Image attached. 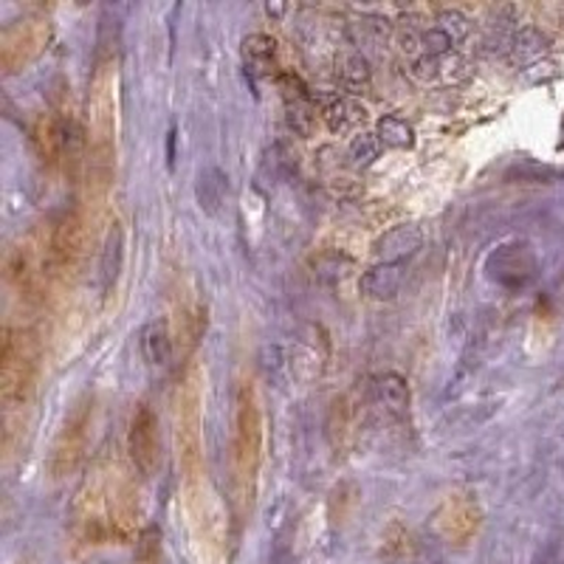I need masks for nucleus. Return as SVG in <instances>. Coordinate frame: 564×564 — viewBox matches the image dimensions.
<instances>
[{
    "instance_id": "f257e3e1",
    "label": "nucleus",
    "mask_w": 564,
    "mask_h": 564,
    "mask_svg": "<svg viewBox=\"0 0 564 564\" xmlns=\"http://www.w3.org/2000/svg\"><path fill=\"white\" fill-rule=\"evenodd\" d=\"M139 475L119 452L105 449L77 488L70 506V536L85 547L122 545L139 533Z\"/></svg>"
},
{
    "instance_id": "f03ea898",
    "label": "nucleus",
    "mask_w": 564,
    "mask_h": 564,
    "mask_svg": "<svg viewBox=\"0 0 564 564\" xmlns=\"http://www.w3.org/2000/svg\"><path fill=\"white\" fill-rule=\"evenodd\" d=\"M119 153V68L116 59L99 63L90 79L88 128H85V170H88V200L99 209L110 193Z\"/></svg>"
},
{
    "instance_id": "7ed1b4c3",
    "label": "nucleus",
    "mask_w": 564,
    "mask_h": 564,
    "mask_svg": "<svg viewBox=\"0 0 564 564\" xmlns=\"http://www.w3.org/2000/svg\"><path fill=\"white\" fill-rule=\"evenodd\" d=\"M265 452V417L251 381H240L231 410V500L240 517L251 511L260 488Z\"/></svg>"
},
{
    "instance_id": "20e7f679",
    "label": "nucleus",
    "mask_w": 564,
    "mask_h": 564,
    "mask_svg": "<svg viewBox=\"0 0 564 564\" xmlns=\"http://www.w3.org/2000/svg\"><path fill=\"white\" fill-rule=\"evenodd\" d=\"M40 376H43V345H40L37 330L26 325L3 327V341H0V404L7 415V435L14 432L23 412L32 406L37 395Z\"/></svg>"
},
{
    "instance_id": "39448f33",
    "label": "nucleus",
    "mask_w": 564,
    "mask_h": 564,
    "mask_svg": "<svg viewBox=\"0 0 564 564\" xmlns=\"http://www.w3.org/2000/svg\"><path fill=\"white\" fill-rule=\"evenodd\" d=\"M181 513L186 536L200 564H226L229 558V520L218 488L212 486L209 471L178 480Z\"/></svg>"
},
{
    "instance_id": "423d86ee",
    "label": "nucleus",
    "mask_w": 564,
    "mask_h": 564,
    "mask_svg": "<svg viewBox=\"0 0 564 564\" xmlns=\"http://www.w3.org/2000/svg\"><path fill=\"white\" fill-rule=\"evenodd\" d=\"M173 443L178 480L204 475V372L193 365L173 395Z\"/></svg>"
},
{
    "instance_id": "0eeeda50",
    "label": "nucleus",
    "mask_w": 564,
    "mask_h": 564,
    "mask_svg": "<svg viewBox=\"0 0 564 564\" xmlns=\"http://www.w3.org/2000/svg\"><path fill=\"white\" fill-rule=\"evenodd\" d=\"M94 415H97V401H94L90 392L77 398L70 404V410L65 412L57 435L52 441L48 460H45L52 480H65L85 463L90 446V432H94Z\"/></svg>"
},
{
    "instance_id": "6e6552de",
    "label": "nucleus",
    "mask_w": 564,
    "mask_h": 564,
    "mask_svg": "<svg viewBox=\"0 0 564 564\" xmlns=\"http://www.w3.org/2000/svg\"><path fill=\"white\" fill-rule=\"evenodd\" d=\"M9 289L26 302H40L45 291L54 289L52 257H48V231H32L20 238L3 260Z\"/></svg>"
},
{
    "instance_id": "1a4fd4ad",
    "label": "nucleus",
    "mask_w": 564,
    "mask_h": 564,
    "mask_svg": "<svg viewBox=\"0 0 564 564\" xmlns=\"http://www.w3.org/2000/svg\"><path fill=\"white\" fill-rule=\"evenodd\" d=\"M52 18L48 14H23L12 20L3 32H0V68L7 77L20 74V70L32 68L52 43Z\"/></svg>"
},
{
    "instance_id": "9d476101",
    "label": "nucleus",
    "mask_w": 564,
    "mask_h": 564,
    "mask_svg": "<svg viewBox=\"0 0 564 564\" xmlns=\"http://www.w3.org/2000/svg\"><path fill=\"white\" fill-rule=\"evenodd\" d=\"M74 124L59 110H43L32 124V148L37 161L48 173H57L68 164L70 141H74Z\"/></svg>"
},
{
    "instance_id": "9b49d317",
    "label": "nucleus",
    "mask_w": 564,
    "mask_h": 564,
    "mask_svg": "<svg viewBox=\"0 0 564 564\" xmlns=\"http://www.w3.org/2000/svg\"><path fill=\"white\" fill-rule=\"evenodd\" d=\"M128 460L139 477H153L161 463L159 415L150 404H135L128 430Z\"/></svg>"
},
{
    "instance_id": "f8f14e48",
    "label": "nucleus",
    "mask_w": 564,
    "mask_h": 564,
    "mask_svg": "<svg viewBox=\"0 0 564 564\" xmlns=\"http://www.w3.org/2000/svg\"><path fill=\"white\" fill-rule=\"evenodd\" d=\"M480 502L471 491H449L435 511V525L449 545H466L480 531Z\"/></svg>"
},
{
    "instance_id": "ddd939ff",
    "label": "nucleus",
    "mask_w": 564,
    "mask_h": 564,
    "mask_svg": "<svg viewBox=\"0 0 564 564\" xmlns=\"http://www.w3.org/2000/svg\"><path fill=\"white\" fill-rule=\"evenodd\" d=\"M130 564H164V542H161L159 528H148L141 533Z\"/></svg>"
}]
</instances>
